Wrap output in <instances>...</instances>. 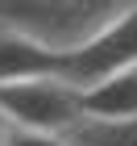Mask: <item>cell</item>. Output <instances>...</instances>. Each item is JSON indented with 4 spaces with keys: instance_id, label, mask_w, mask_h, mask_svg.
Masks as SVG:
<instances>
[{
    "instance_id": "cell-7",
    "label": "cell",
    "mask_w": 137,
    "mask_h": 146,
    "mask_svg": "<svg viewBox=\"0 0 137 146\" xmlns=\"http://www.w3.org/2000/svg\"><path fill=\"white\" fill-rule=\"evenodd\" d=\"M0 146H71L62 134H46V129H17V125H9V134H4V142Z\"/></svg>"
},
{
    "instance_id": "cell-3",
    "label": "cell",
    "mask_w": 137,
    "mask_h": 146,
    "mask_svg": "<svg viewBox=\"0 0 137 146\" xmlns=\"http://www.w3.org/2000/svg\"><path fill=\"white\" fill-rule=\"evenodd\" d=\"M137 67V4L121 13L116 21H108L100 34H91L83 46L62 54V75L75 88H91L104 75Z\"/></svg>"
},
{
    "instance_id": "cell-4",
    "label": "cell",
    "mask_w": 137,
    "mask_h": 146,
    "mask_svg": "<svg viewBox=\"0 0 137 146\" xmlns=\"http://www.w3.org/2000/svg\"><path fill=\"white\" fill-rule=\"evenodd\" d=\"M79 104L87 117H137V67L79 88Z\"/></svg>"
},
{
    "instance_id": "cell-5",
    "label": "cell",
    "mask_w": 137,
    "mask_h": 146,
    "mask_svg": "<svg viewBox=\"0 0 137 146\" xmlns=\"http://www.w3.org/2000/svg\"><path fill=\"white\" fill-rule=\"evenodd\" d=\"M37 71H62V54L37 46L33 38L0 29V84L21 79V75H37Z\"/></svg>"
},
{
    "instance_id": "cell-6",
    "label": "cell",
    "mask_w": 137,
    "mask_h": 146,
    "mask_svg": "<svg viewBox=\"0 0 137 146\" xmlns=\"http://www.w3.org/2000/svg\"><path fill=\"white\" fill-rule=\"evenodd\" d=\"M71 146H137V117H87L79 113L62 129Z\"/></svg>"
},
{
    "instance_id": "cell-2",
    "label": "cell",
    "mask_w": 137,
    "mask_h": 146,
    "mask_svg": "<svg viewBox=\"0 0 137 146\" xmlns=\"http://www.w3.org/2000/svg\"><path fill=\"white\" fill-rule=\"evenodd\" d=\"M0 113L17 129L62 134L83 113V104H79V88L62 71H37V75H21V79L0 84Z\"/></svg>"
},
{
    "instance_id": "cell-8",
    "label": "cell",
    "mask_w": 137,
    "mask_h": 146,
    "mask_svg": "<svg viewBox=\"0 0 137 146\" xmlns=\"http://www.w3.org/2000/svg\"><path fill=\"white\" fill-rule=\"evenodd\" d=\"M4 134H9V121H4V113H0V142H4Z\"/></svg>"
},
{
    "instance_id": "cell-1",
    "label": "cell",
    "mask_w": 137,
    "mask_h": 146,
    "mask_svg": "<svg viewBox=\"0 0 137 146\" xmlns=\"http://www.w3.org/2000/svg\"><path fill=\"white\" fill-rule=\"evenodd\" d=\"M133 4L137 0H0V29L67 54Z\"/></svg>"
}]
</instances>
